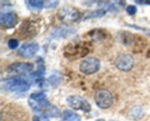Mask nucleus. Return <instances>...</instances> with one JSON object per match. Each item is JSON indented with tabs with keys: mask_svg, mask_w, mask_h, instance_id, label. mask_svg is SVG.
<instances>
[{
	"mask_svg": "<svg viewBox=\"0 0 150 121\" xmlns=\"http://www.w3.org/2000/svg\"><path fill=\"white\" fill-rule=\"evenodd\" d=\"M149 36H150V33H149Z\"/></svg>",
	"mask_w": 150,
	"mask_h": 121,
	"instance_id": "obj_26",
	"label": "nucleus"
},
{
	"mask_svg": "<svg viewBox=\"0 0 150 121\" xmlns=\"http://www.w3.org/2000/svg\"><path fill=\"white\" fill-rule=\"evenodd\" d=\"M40 49L39 44L37 42H29L23 44L19 50L18 53L23 58H29L35 55Z\"/></svg>",
	"mask_w": 150,
	"mask_h": 121,
	"instance_id": "obj_9",
	"label": "nucleus"
},
{
	"mask_svg": "<svg viewBox=\"0 0 150 121\" xmlns=\"http://www.w3.org/2000/svg\"><path fill=\"white\" fill-rule=\"evenodd\" d=\"M40 121H49V119H48V116L45 115V114H42L40 117L39 118Z\"/></svg>",
	"mask_w": 150,
	"mask_h": 121,
	"instance_id": "obj_23",
	"label": "nucleus"
},
{
	"mask_svg": "<svg viewBox=\"0 0 150 121\" xmlns=\"http://www.w3.org/2000/svg\"><path fill=\"white\" fill-rule=\"evenodd\" d=\"M114 64L120 71H129L134 66L135 61L132 55L127 53H120L116 57Z\"/></svg>",
	"mask_w": 150,
	"mask_h": 121,
	"instance_id": "obj_7",
	"label": "nucleus"
},
{
	"mask_svg": "<svg viewBox=\"0 0 150 121\" xmlns=\"http://www.w3.org/2000/svg\"><path fill=\"white\" fill-rule=\"evenodd\" d=\"M134 2L139 4H146V5H150V1H143V0L139 1V0H136Z\"/></svg>",
	"mask_w": 150,
	"mask_h": 121,
	"instance_id": "obj_22",
	"label": "nucleus"
},
{
	"mask_svg": "<svg viewBox=\"0 0 150 121\" xmlns=\"http://www.w3.org/2000/svg\"><path fill=\"white\" fill-rule=\"evenodd\" d=\"M2 86L6 90L10 92H18L23 93L29 90L31 83L26 79L22 77H15L1 82Z\"/></svg>",
	"mask_w": 150,
	"mask_h": 121,
	"instance_id": "obj_1",
	"label": "nucleus"
},
{
	"mask_svg": "<svg viewBox=\"0 0 150 121\" xmlns=\"http://www.w3.org/2000/svg\"><path fill=\"white\" fill-rule=\"evenodd\" d=\"M120 42L123 44L124 45H129L132 43L134 39V36L130 32L124 31L122 33L120 34V36H119Z\"/></svg>",
	"mask_w": 150,
	"mask_h": 121,
	"instance_id": "obj_15",
	"label": "nucleus"
},
{
	"mask_svg": "<svg viewBox=\"0 0 150 121\" xmlns=\"http://www.w3.org/2000/svg\"><path fill=\"white\" fill-rule=\"evenodd\" d=\"M144 115L143 109L140 106H136L132 108L129 112V117L132 120L140 119Z\"/></svg>",
	"mask_w": 150,
	"mask_h": 121,
	"instance_id": "obj_16",
	"label": "nucleus"
},
{
	"mask_svg": "<svg viewBox=\"0 0 150 121\" xmlns=\"http://www.w3.org/2000/svg\"><path fill=\"white\" fill-rule=\"evenodd\" d=\"M80 70L85 74H93L100 68V61L94 57H89L83 60L80 64Z\"/></svg>",
	"mask_w": 150,
	"mask_h": 121,
	"instance_id": "obj_8",
	"label": "nucleus"
},
{
	"mask_svg": "<svg viewBox=\"0 0 150 121\" xmlns=\"http://www.w3.org/2000/svg\"><path fill=\"white\" fill-rule=\"evenodd\" d=\"M17 15L13 12L1 13L0 15V23L5 28H13L18 23Z\"/></svg>",
	"mask_w": 150,
	"mask_h": 121,
	"instance_id": "obj_10",
	"label": "nucleus"
},
{
	"mask_svg": "<svg viewBox=\"0 0 150 121\" xmlns=\"http://www.w3.org/2000/svg\"><path fill=\"white\" fill-rule=\"evenodd\" d=\"M34 65L32 63L27 62H16L7 66V72L10 75L15 77H21L32 71Z\"/></svg>",
	"mask_w": 150,
	"mask_h": 121,
	"instance_id": "obj_4",
	"label": "nucleus"
},
{
	"mask_svg": "<svg viewBox=\"0 0 150 121\" xmlns=\"http://www.w3.org/2000/svg\"><path fill=\"white\" fill-rule=\"evenodd\" d=\"M29 7V10H40L44 8V1H40V0H29V1H25Z\"/></svg>",
	"mask_w": 150,
	"mask_h": 121,
	"instance_id": "obj_14",
	"label": "nucleus"
},
{
	"mask_svg": "<svg viewBox=\"0 0 150 121\" xmlns=\"http://www.w3.org/2000/svg\"><path fill=\"white\" fill-rule=\"evenodd\" d=\"M107 13V10H105V9H98V10H93V11H91L89 13H88L86 15L84 16L83 20H86L88 19L91 18H96V17H103V15H105Z\"/></svg>",
	"mask_w": 150,
	"mask_h": 121,
	"instance_id": "obj_13",
	"label": "nucleus"
},
{
	"mask_svg": "<svg viewBox=\"0 0 150 121\" xmlns=\"http://www.w3.org/2000/svg\"><path fill=\"white\" fill-rule=\"evenodd\" d=\"M9 48L11 50H15L18 47L19 42L17 39H10L7 42Z\"/></svg>",
	"mask_w": 150,
	"mask_h": 121,
	"instance_id": "obj_20",
	"label": "nucleus"
},
{
	"mask_svg": "<svg viewBox=\"0 0 150 121\" xmlns=\"http://www.w3.org/2000/svg\"><path fill=\"white\" fill-rule=\"evenodd\" d=\"M96 121H105V120L104 119H102V118H101V119H98V120H96Z\"/></svg>",
	"mask_w": 150,
	"mask_h": 121,
	"instance_id": "obj_25",
	"label": "nucleus"
},
{
	"mask_svg": "<svg viewBox=\"0 0 150 121\" xmlns=\"http://www.w3.org/2000/svg\"><path fill=\"white\" fill-rule=\"evenodd\" d=\"M80 17V13L78 9L72 6H65L58 11V18L65 23L76 22Z\"/></svg>",
	"mask_w": 150,
	"mask_h": 121,
	"instance_id": "obj_6",
	"label": "nucleus"
},
{
	"mask_svg": "<svg viewBox=\"0 0 150 121\" xmlns=\"http://www.w3.org/2000/svg\"><path fill=\"white\" fill-rule=\"evenodd\" d=\"M45 74V66H44L43 63L42 62L41 63V61H40V63H38V69L36 70V71L32 73V74H31V76H32V77L33 78V80H35V82L38 83V82H41V80H42Z\"/></svg>",
	"mask_w": 150,
	"mask_h": 121,
	"instance_id": "obj_11",
	"label": "nucleus"
},
{
	"mask_svg": "<svg viewBox=\"0 0 150 121\" xmlns=\"http://www.w3.org/2000/svg\"><path fill=\"white\" fill-rule=\"evenodd\" d=\"M126 12L129 15H134L137 13V7L135 5H129L126 8Z\"/></svg>",
	"mask_w": 150,
	"mask_h": 121,
	"instance_id": "obj_21",
	"label": "nucleus"
},
{
	"mask_svg": "<svg viewBox=\"0 0 150 121\" xmlns=\"http://www.w3.org/2000/svg\"><path fill=\"white\" fill-rule=\"evenodd\" d=\"M45 115L49 117H56L60 116V112L55 106H53V105H49L46 109H45Z\"/></svg>",
	"mask_w": 150,
	"mask_h": 121,
	"instance_id": "obj_17",
	"label": "nucleus"
},
{
	"mask_svg": "<svg viewBox=\"0 0 150 121\" xmlns=\"http://www.w3.org/2000/svg\"><path fill=\"white\" fill-rule=\"evenodd\" d=\"M95 101L100 109H108L113 104V96L106 89H99L95 92Z\"/></svg>",
	"mask_w": 150,
	"mask_h": 121,
	"instance_id": "obj_5",
	"label": "nucleus"
},
{
	"mask_svg": "<svg viewBox=\"0 0 150 121\" xmlns=\"http://www.w3.org/2000/svg\"><path fill=\"white\" fill-rule=\"evenodd\" d=\"M67 105L76 110H81L84 112L91 111V105L84 98L78 95H70L66 99Z\"/></svg>",
	"mask_w": 150,
	"mask_h": 121,
	"instance_id": "obj_3",
	"label": "nucleus"
},
{
	"mask_svg": "<svg viewBox=\"0 0 150 121\" xmlns=\"http://www.w3.org/2000/svg\"><path fill=\"white\" fill-rule=\"evenodd\" d=\"M59 4L58 1H44V8L45 9H52L55 8Z\"/></svg>",
	"mask_w": 150,
	"mask_h": 121,
	"instance_id": "obj_19",
	"label": "nucleus"
},
{
	"mask_svg": "<svg viewBox=\"0 0 150 121\" xmlns=\"http://www.w3.org/2000/svg\"><path fill=\"white\" fill-rule=\"evenodd\" d=\"M33 121H40L39 118L38 116H34L33 117Z\"/></svg>",
	"mask_w": 150,
	"mask_h": 121,
	"instance_id": "obj_24",
	"label": "nucleus"
},
{
	"mask_svg": "<svg viewBox=\"0 0 150 121\" xmlns=\"http://www.w3.org/2000/svg\"><path fill=\"white\" fill-rule=\"evenodd\" d=\"M76 31L75 29H67V28H62V29H59V31L55 32V36L57 37H60V36H62V37H65L67 35H70L71 34H74V32Z\"/></svg>",
	"mask_w": 150,
	"mask_h": 121,
	"instance_id": "obj_18",
	"label": "nucleus"
},
{
	"mask_svg": "<svg viewBox=\"0 0 150 121\" xmlns=\"http://www.w3.org/2000/svg\"><path fill=\"white\" fill-rule=\"evenodd\" d=\"M81 118L78 114L75 113L71 110L66 109L63 112L62 121H81Z\"/></svg>",
	"mask_w": 150,
	"mask_h": 121,
	"instance_id": "obj_12",
	"label": "nucleus"
},
{
	"mask_svg": "<svg viewBox=\"0 0 150 121\" xmlns=\"http://www.w3.org/2000/svg\"><path fill=\"white\" fill-rule=\"evenodd\" d=\"M29 104L36 112H40L42 109H46L50 104L46 94L43 91L32 93L29 99Z\"/></svg>",
	"mask_w": 150,
	"mask_h": 121,
	"instance_id": "obj_2",
	"label": "nucleus"
}]
</instances>
